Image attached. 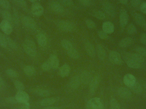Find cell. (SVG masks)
<instances>
[{
  "label": "cell",
  "mask_w": 146,
  "mask_h": 109,
  "mask_svg": "<svg viewBox=\"0 0 146 109\" xmlns=\"http://www.w3.org/2000/svg\"><path fill=\"white\" fill-rule=\"evenodd\" d=\"M103 8L105 12L110 16L115 17V9L113 5L109 1H105L103 3Z\"/></svg>",
  "instance_id": "10"
},
{
  "label": "cell",
  "mask_w": 146,
  "mask_h": 109,
  "mask_svg": "<svg viewBox=\"0 0 146 109\" xmlns=\"http://www.w3.org/2000/svg\"><path fill=\"white\" fill-rule=\"evenodd\" d=\"M14 85L15 88L18 90V91H24L25 90V86L24 84L19 80H15L14 81Z\"/></svg>",
  "instance_id": "41"
},
{
  "label": "cell",
  "mask_w": 146,
  "mask_h": 109,
  "mask_svg": "<svg viewBox=\"0 0 146 109\" xmlns=\"http://www.w3.org/2000/svg\"><path fill=\"white\" fill-rule=\"evenodd\" d=\"M21 22L25 27L29 30H34L36 28V23L33 18L29 16H25L22 17Z\"/></svg>",
  "instance_id": "5"
},
{
  "label": "cell",
  "mask_w": 146,
  "mask_h": 109,
  "mask_svg": "<svg viewBox=\"0 0 146 109\" xmlns=\"http://www.w3.org/2000/svg\"><path fill=\"white\" fill-rule=\"evenodd\" d=\"M15 97L18 103H21L28 102L30 100L29 95L24 91H18L15 95Z\"/></svg>",
  "instance_id": "12"
},
{
  "label": "cell",
  "mask_w": 146,
  "mask_h": 109,
  "mask_svg": "<svg viewBox=\"0 0 146 109\" xmlns=\"http://www.w3.org/2000/svg\"><path fill=\"white\" fill-rule=\"evenodd\" d=\"M57 28L65 32H72L76 30V26L72 21L68 20H60L56 23Z\"/></svg>",
  "instance_id": "3"
},
{
  "label": "cell",
  "mask_w": 146,
  "mask_h": 109,
  "mask_svg": "<svg viewBox=\"0 0 146 109\" xmlns=\"http://www.w3.org/2000/svg\"><path fill=\"white\" fill-rule=\"evenodd\" d=\"M0 29L4 34L8 36L10 35L13 31L11 23L5 20H3L0 23Z\"/></svg>",
  "instance_id": "7"
},
{
  "label": "cell",
  "mask_w": 146,
  "mask_h": 109,
  "mask_svg": "<svg viewBox=\"0 0 146 109\" xmlns=\"http://www.w3.org/2000/svg\"><path fill=\"white\" fill-rule=\"evenodd\" d=\"M127 32L129 35H134L137 32V29L134 25L131 24L127 27Z\"/></svg>",
  "instance_id": "39"
},
{
  "label": "cell",
  "mask_w": 146,
  "mask_h": 109,
  "mask_svg": "<svg viewBox=\"0 0 146 109\" xmlns=\"http://www.w3.org/2000/svg\"><path fill=\"white\" fill-rule=\"evenodd\" d=\"M81 82L85 85H88L90 84L92 81V74L88 71H84L81 74L80 76Z\"/></svg>",
  "instance_id": "16"
},
{
  "label": "cell",
  "mask_w": 146,
  "mask_h": 109,
  "mask_svg": "<svg viewBox=\"0 0 146 109\" xmlns=\"http://www.w3.org/2000/svg\"><path fill=\"white\" fill-rule=\"evenodd\" d=\"M130 88V90L134 93L136 94H141L143 91V88L141 83L136 82L135 84Z\"/></svg>",
  "instance_id": "29"
},
{
  "label": "cell",
  "mask_w": 146,
  "mask_h": 109,
  "mask_svg": "<svg viewBox=\"0 0 146 109\" xmlns=\"http://www.w3.org/2000/svg\"><path fill=\"white\" fill-rule=\"evenodd\" d=\"M60 3L66 7H71L73 5V2L72 0H59Z\"/></svg>",
  "instance_id": "43"
},
{
  "label": "cell",
  "mask_w": 146,
  "mask_h": 109,
  "mask_svg": "<svg viewBox=\"0 0 146 109\" xmlns=\"http://www.w3.org/2000/svg\"><path fill=\"white\" fill-rule=\"evenodd\" d=\"M81 2L86 6H88L89 4V0H80Z\"/></svg>",
  "instance_id": "52"
},
{
  "label": "cell",
  "mask_w": 146,
  "mask_h": 109,
  "mask_svg": "<svg viewBox=\"0 0 146 109\" xmlns=\"http://www.w3.org/2000/svg\"><path fill=\"white\" fill-rule=\"evenodd\" d=\"M92 15L95 18L99 20L104 19L106 17L105 14L104 12L100 10L94 11L92 13Z\"/></svg>",
  "instance_id": "34"
},
{
  "label": "cell",
  "mask_w": 146,
  "mask_h": 109,
  "mask_svg": "<svg viewBox=\"0 0 146 109\" xmlns=\"http://www.w3.org/2000/svg\"><path fill=\"white\" fill-rule=\"evenodd\" d=\"M140 41L142 44L146 45V33H141L140 36Z\"/></svg>",
  "instance_id": "47"
},
{
  "label": "cell",
  "mask_w": 146,
  "mask_h": 109,
  "mask_svg": "<svg viewBox=\"0 0 146 109\" xmlns=\"http://www.w3.org/2000/svg\"><path fill=\"white\" fill-rule=\"evenodd\" d=\"M71 72V67L68 64H65L60 67L59 70V74L62 78L68 76Z\"/></svg>",
  "instance_id": "23"
},
{
  "label": "cell",
  "mask_w": 146,
  "mask_h": 109,
  "mask_svg": "<svg viewBox=\"0 0 146 109\" xmlns=\"http://www.w3.org/2000/svg\"><path fill=\"white\" fill-rule=\"evenodd\" d=\"M61 44L62 48L66 50H69L73 48L72 43L70 41L66 39L62 40L61 42Z\"/></svg>",
  "instance_id": "33"
},
{
  "label": "cell",
  "mask_w": 146,
  "mask_h": 109,
  "mask_svg": "<svg viewBox=\"0 0 146 109\" xmlns=\"http://www.w3.org/2000/svg\"><path fill=\"white\" fill-rule=\"evenodd\" d=\"M142 85V87H143V90H145L146 91V83H141Z\"/></svg>",
  "instance_id": "56"
},
{
  "label": "cell",
  "mask_w": 146,
  "mask_h": 109,
  "mask_svg": "<svg viewBox=\"0 0 146 109\" xmlns=\"http://www.w3.org/2000/svg\"><path fill=\"white\" fill-rule=\"evenodd\" d=\"M87 104L89 105L92 109H102L104 108V105L100 98L95 97L90 99Z\"/></svg>",
  "instance_id": "9"
},
{
  "label": "cell",
  "mask_w": 146,
  "mask_h": 109,
  "mask_svg": "<svg viewBox=\"0 0 146 109\" xmlns=\"http://www.w3.org/2000/svg\"><path fill=\"white\" fill-rule=\"evenodd\" d=\"M32 14L36 17H40L44 13V9L42 5L38 2L33 3L31 8Z\"/></svg>",
  "instance_id": "6"
},
{
  "label": "cell",
  "mask_w": 146,
  "mask_h": 109,
  "mask_svg": "<svg viewBox=\"0 0 146 109\" xmlns=\"http://www.w3.org/2000/svg\"><path fill=\"white\" fill-rule=\"evenodd\" d=\"M0 46L2 47L3 48H6L8 47L7 44L1 39H0Z\"/></svg>",
  "instance_id": "51"
},
{
  "label": "cell",
  "mask_w": 146,
  "mask_h": 109,
  "mask_svg": "<svg viewBox=\"0 0 146 109\" xmlns=\"http://www.w3.org/2000/svg\"><path fill=\"white\" fill-rule=\"evenodd\" d=\"M0 39L7 44V47H9L12 49L14 50H17L18 49V46L17 44L9 37L8 35L0 32Z\"/></svg>",
  "instance_id": "4"
},
{
  "label": "cell",
  "mask_w": 146,
  "mask_h": 109,
  "mask_svg": "<svg viewBox=\"0 0 146 109\" xmlns=\"http://www.w3.org/2000/svg\"><path fill=\"white\" fill-rule=\"evenodd\" d=\"M85 48L87 54L90 57H95L96 55V51L94 47L91 43L89 42H86L85 44Z\"/></svg>",
  "instance_id": "20"
},
{
  "label": "cell",
  "mask_w": 146,
  "mask_h": 109,
  "mask_svg": "<svg viewBox=\"0 0 146 109\" xmlns=\"http://www.w3.org/2000/svg\"><path fill=\"white\" fill-rule=\"evenodd\" d=\"M80 79L79 76L77 75L74 76L70 80L69 83V87L71 90H76L79 88L80 85Z\"/></svg>",
  "instance_id": "19"
},
{
  "label": "cell",
  "mask_w": 146,
  "mask_h": 109,
  "mask_svg": "<svg viewBox=\"0 0 146 109\" xmlns=\"http://www.w3.org/2000/svg\"><path fill=\"white\" fill-rule=\"evenodd\" d=\"M57 101V99L56 98H48L42 100L40 102V104L42 106H50L55 103Z\"/></svg>",
  "instance_id": "28"
},
{
  "label": "cell",
  "mask_w": 146,
  "mask_h": 109,
  "mask_svg": "<svg viewBox=\"0 0 146 109\" xmlns=\"http://www.w3.org/2000/svg\"><path fill=\"white\" fill-rule=\"evenodd\" d=\"M119 21L121 28H124L127 24L129 21V15L125 9H122L119 15Z\"/></svg>",
  "instance_id": "11"
},
{
  "label": "cell",
  "mask_w": 146,
  "mask_h": 109,
  "mask_svg": "<svg viewBox=\"0 0 146 109\" xmlns=\"http://www.w3.org/2000/svg\"><path fill=\"white\" fill-rule=\"evenodd\" d=\"M103 30L107 34H111L115 30V26L113 23L110 21H106L102 25Z\"/></svg>",
  "instance_id": "22"
},
{
  "label": "cell",
  "mask_w": 146,
  "mask_h": 109,
  "mask_svg": "<svg viewBox=\"0 0 146 109\" xmlns=\"http://www.w3.org/2000/svg\"><path fill=\"white\" fill-rule=\"evenodd\" d=\"M3 88H4V87H3L0 84V91L2 90Z\"/></svg>",
  "instance_id": "59"
},
{
  "label": "cell",
  "mask_w": 146,
  "mask_h": 109,
  "mask_svg": "<svg viewBox=\"0 0 146 109\" xmlns=\"http://www.w3.org/2000/svg\"><path fill=\"white\" fill-rule=\"evenodd\" d=\"M86 109H92L90 107H89V105L88 104H86Z\"/></svg>",
  "instance_id": "58"
},
{
  "label": "cell",
  "mask_w": 146,
  "mask_h": 109,
  "mask_svg": "<svg viewBox=\"0 0 146 109\" xmlns=\"http://www.w3.org/2000/svg\"><path fill=\"white\" fill-rule=\"evenodd\" d=\"M37 41L39 46L44 47L47 45L48 40L44 34L42 33H38L36 36Z\"/></svg>",
  "instance_id": "24"
},
{
  "label": "cell",
  "mask_w": 146,
  "mask_h": 109,
  "mask_svg": "<svg viewBox=\"0 0 146 109\" xmlns=\"http://www.w3.org/2000/svg\"><path fill=\"white\" fill-rule=\"evenodd\" d=\"M24 72L27 76H33L36 73V70L33 66L28 65L24 67Z\"/></svg>",
  "instance_id": "30"
},
{
  "label": "cell",
  "mask_w": 146,
  "mask_h": 109,
  "mask_svg": "<svg viewBox=\"0 0 146 109\" xmlns=\"http://www.w3.org/2000/svg\"><path fill=\"white\" fill-rule=\"evenodd\" d=\"M1 15L3 18V20H7L11 23L13 21H14L13 17L11 14L9 12L8 10H2L1 12Z\"/></svg>",
  "instance_id": "31"
},
{
  "label": "cell",
  "mask_w": 146,
  "mask_h": 109,
  "mask_svg": "<svg viewBox=\"0 0 146 109\" xmlns=\"http://www.w3.org/2000/svg\"><path fill=\"white\" fill-rule=\"evenodd\" d=\"M135 53L143 57H146V48L143 47H138L135 49Z\"/></svg>",
  "instance_id": "37"
},
{
  "label": "cell",
  "mask_w": 146,
  "mask_h": 109,
  "mask_svg": "<svg viewBox=\"0 0 146 109\" xmlns=\"http://www.w3.org/2000/svg\"><path fill=\"white\" fill-rule=\"evenodd\" d=\"M6 74L8 76L12 78H18L19 76L18 72L12 69H9L6 71Z\"/></svg>",
  "instance_id": "35"
},
{
  "label": "cell",
  "mask_w": 146,
  "mask_h": 109,
  "mask_svg": "<svg viewBox=\"0 0 146 109\" xmlns=\"http://www.w3.org/2000/svg\"><path fill=\"white\" fill-rule=\"evenodd\" d=\"M23 49L26 54L32 57L37 55V48L36 44L31 39H27L23 44Z\"/></svg>",
  "instance_id": "2"
},
{
  "label": "cell",
  "mask_w": 146,
  "mask_h": 109,
  "mask_svg": "<svg viewBox=\"0 0 146 109\" xmlns=\"http://www.w3.org/2000/svg\"><path fill=\"white\" fill-rule=\"evenodd\" d=\"M6 101L9 103L15 104L18 103V101L16 100L15 97H9L6 99Z\"/></svg>",
  "instance_id": "48"
},
{
  "label": "cell",
  "mask_w": 146,
  "mask_h": 109,
  "mask_svg": "<svg viewBox=\"0 0 146 109\" xmlns=\"http://www.w3.org/2000/svg\"><path fill=\"white\" fill-rule=\"evenodd\" d=\"M42 69L44 71H49L51 69H52L49 61L48 59L42 63Z\"/></svg>",
  "instance_id": "42"
},
{
  "label": "cell",
  "mask_w": 146,
  "mask_h": 109,
  "mask_svg": "<svg viewBox=\"0 0 146 109\" xmlns=\"http://www.w3.org/2000/svg\"><path fill=\"white\" fill-rule=\"evenodd\" d=\"M104 109V108H103V109Z\"/></svg>",
  "instance_id": "60"
},
{
  "label": "cell",
  "mask_w": 146,
  "mask_h": 109,
  "mask_svg": "<svg viewBox=\"0 0 146 109\" xmlns=\"http://www.w3.org/2000/svg\"><path fill=\"white\" fill-rule=\"evenodd\" d=\"M17 6L20 7L23 9H26L27 4L25 0H12Z\"/></svg>",
  "instance_id": "38"
},
{
  "label": "cell",
  "mask_w": 146,
  "mask_h": 109,
  "mask_svg": "<svg viewBox=\"0 0 146 109\" xmlns=\"http://www.w3.org/2000/svg\"><path fill=\"white\" fill-rule=\"evenodd\" d=\"M133 18L137 24L142 28L146 29V19L142 15L139 13H135Z\"/></svg>",
  "instance_id": "15"
},
{
  "label": "cell",
  "mask_w": 146,
  "mask_h": 109,
  "mask_svg": "<svg viewBox=\"0 0 146 109\" xmlns=\"http://www.w3.org/2000/svg\"><path fill=\"white\" fill-rule=\"evenodd\" d=\"M89 1H90V0H89Z\"/></svg>",
  "instance_id": "61"
},
{
  "label": "cell",
  "mask_w": 146,
  "mask_h": 109,
  "mask_svg": "<svg viewBox=\"0 0 146 109\" xmlns=\"http://www.w3.org/2000/svg\"><path fill=\"white\" fill-rule=\"evenodd\" d=\"M123 81L125 85L130 87L136 82V78L131 74H127L123 77Z\"/></svg>",
  "instance_id": "17"
},
{
  "label": "cell",
  "mask_w": 146,
  "mask_h": 109,
  "mask_svg": "<svg viewBox=\"0 0 146 109\" xmlns=\"http://www.w3.org/2000/svg\"><path fill=\"white\" fill-rule=\"evenodd\" d=\"M109 59L111 62L115 65H120L122 63V59L119 53L115 51H111L109 54Z\"/></svg>",
  "instance_id": "8"
},
{
  "label": "cell",
  "mask_w": 146,
  "mask_h": 109,
  "mask_svg": "<svg viewBox=\"0 0 146 109\" xmlns=\"http://www.w3.org/2000/svg\"><path fill=\"white\" fill-rule=\"evenodd\" d=\"M119 2L121 3V4L123 5H126L127 4L128 0H119Z\"/></svg>",
  "instance_id": "54"
},
{
  "label": "cell",
  "mask_w": 146,
  "mask_h": 109,
  "mask_svg": "<svg viewBox=\"0 0 146 109\" xmlns=\"http://www.w3.org/2000/svg\"><path fill=\"white\" fill-rule=\"evenodd\" d=\"M42 109H59V108L56 107H48Z\"/></svg>",
  "instance_id": "55"
},
{
  "label": "cell",
  "mask_w": 146,
  "mask_h": 109,
  "mask_svg": "<svg viewBox=\"0 0 146 109\" xmlns=\"http://www.w3.org/2000/svg\"><path fill=\"white\" fill-rule=\"evenodd\" d=\"M0 84L3 87H5V82H4V81H3V79L2 76H1V75H0Z\"/></svg>",
  "instance_id": "53"
},
{
  "label": "cell",
  "mask_w": 146,
  "mask_h": 109,
  "mask_svg": "<svg viewBox=\"0 0 146 109\" xmlns=\"http://www.w3.org/2000/svg\"><path fill=\"white\" fill-rule=\"evenodd\" d=\"M100 83V78L98 75H95L89 84V91L93 94L97 91Z\"/></svg>",
  "instance_id": "13"
},
{
  "label": "cell",
  "mask_w": 146,
  "mask_h": 109,
  "mask_svg": "<svg viewBox=\"0 0 146 109\" xmlns=\"http://www.w3.org/2000/svg\"><path fill=\"white\" fill-rule=\"evenodd\" d=\"M117 93L120 97L124 99H129L132 96L131 91L124 87H121L118 89Z\"/></svg>",
  "instance_id": "18"
},
{
  "label": "cell",
  "mask_w": 146,
  "mask_h": 109,
  "mask_svg": "<svg viewBox=\"0 0 146 109\" xmlns=\"http://www.w3.org/2000/svg\"><path fill=\"white\" fill-rule=\"evenodd\" d=\"M141 11L143 13L146 14V2H144L141 3L140 7Z\"/></svg>",
  "instance_id": "49"
},
{
  "label": "cell",
  "mask_w": 146,
  "mask_h": 109,
  "mask_svg": "<svg viewBox=\"0 0 146 109\" xmlns=\"http://www.w3.org/2000/svg\"><path fill=\"white\" fill-rule=\"evenodd\" d=\"M0 6L5 10H9L11 7L10 3L7 0H0Z\"/></svg>",
  "instance_id": "40"
},
{
  "label": "cell",
  "mask_w": 146,
  "mask_h": 109,
  "mask_svg": "<svg viewBox=\"0 0 146 109\" xmlns=\"http://www.w3.org/2000/svg\"><path fill=\"white\" fill-rule=\"evenodd\" d=\"M86 24L87 27L89 29H94L96 27V24L92 20H86Z\"/></svg>",
  "instance_id": "44"
},
{
  "label": "cell",
  "mask_w": 146,
  "mask_h": 109,
  "mask_svg": "<svg viewBox=\"0 0 146 109\" xmlns=\"http://www.w3.org/2000/svg\"><path fill=\"white\" fill-rule=\"evenodd\" d=\"M31 92L33 94L41 97H48L50 95L49 91L42 88H34L31 90Z\"/></svg>",
  "instance_id": "21"
},
{
  "label": "cell",
  "mask_w": 146,
  "mask_h": 109,
  "mask_svg": "<svg viewBox=\"0 0 146 109\" xmlns=\"http://www.w3.org/2000/svg\"><path fill=\"white\" fill-rule=\"evenodd\" d=\"M142 0H131V4L133 7H140Z\"/></svg>",
  "instance_id": "46"
},
{
  "label": "cell",
  "mask_w": 146,
  "mask_h": 109,
  "mask_svg": "<svg viewBox=\"0 0 146 109\" xmlns=\"http://www.w3.org/2000/svg\"><path fill=\"white\" fill-rule=\"evenodd\" d=\"M123 57L127 65L131 68H140L145 63V57L136 53H125Z\"/></svg>",
  "instance_id": "1"
},
{
  "label": "cell",
  "mask_w": 146,
  "mask_h": 109,
  "mask_svg": "<svg viewBox=\"0 0 146 109\" xmlns=\"http://www.w3.org/2000/svg\"><path fill=\"white\" fill-rule=\"evenodd\" d=\"M133 43V39L130 37L123 38L119 43V46L121 48H126L131 46Z\"/></svg>",
  "instance_id": "27"
},
{
  "label": "cell",
  "mask_w": 146,
  "mask_h": 109,
  "mask_svg": "<svg viewBox=\"0 0 146 109\" xmlns=\"http://www.w3.org/2000/svg\"><path fill=\"white\" fill-rule=\"evenodd\" d=\"M111 109H120V104L118 101L115 98H111L110 101Z\"/></svg>",
  "instance_id": "36"
},
{
  "label": "cell",
  "mask_w": 146,
  "mask_h": 109,
  "mask_svg": "<svg viewBox=\"0 0 146 109\" xmlns=\"http://www.w3.org/2000/svg\"><path fill=\"white\" fill-rule=\"evenodd\" d=\"M23 105L21 108V109H30V104L29 103L27 102L23 104Z\"/></svg>",
  "instance_id": "50"
},
{
  "label": "cell",
  "mask_w": 146,
  "mask_h": 109,
  "mask_svg": "<svg viewBox=\"0 0 146 109\" xmlns=\"http://www.w3.org/2000/svg\"><path fill=\"white\" fill-rule=\"evenodd\" d=\"M96 50L99 59L101 61L104 60L106 56V52L104 47L101 44H98L97 46Z\"/></svg>",
  "instance_id": "26"
},
{
  "label": "cell",
  "mask_w": 146,
  "mask_h": 109,
  "mask_svg": "<svg viewBox=\"0 0 146 109\" xmlns=\"http://www.w3.org/2000/svg\"><path fill=\"white\" fill-rule=\"evenodd\" d=\"M51 65V68L53 69L58 68L60 65V61L57 57L54 55H52L48 59Z\"/></svg>",
  "instance_id": "25"
},
{
  "label": "cell",
  "mask_w": 146,
  "mask_h": 109,
  "mask_svg": "<svg viewBox=\"0 0 146 109\" xmlns=\"http://www.w3.org/2000/svg\"><path fill=\"white\" fill-rule=\"evenodd\" d=\"M67 53L68 55L72 59L76 60V59H78L80 57L79 53H78L77 50L75 49L74 48L67 50Z\"/></svg>",
  "instance_id": "32"
},
{
  "label": "cell",
  "mask_w": 146,
  "mask_h": 109,
  "mask_svg": "<svg viewBox=\"0 0 146 109\" xmlns=\"http://www.w3.org/2000/svg\"><path fill=\"white\" fill-rule=\"evenodd\" d=\"M50 7L51 10L55 13L60 14L64 13V8L63 6L58 2L56 1L51 2L50 4Z\"/></svg>",
  "instance_id": "14"
},
{
  "label": "cell",
  "mask_w": 146,
  "mask_h": 109,
  "mask_svg": "<svg viewBox=\"0 0 146 109\" xmlns=\"http://www.w3.org/2000/svg\"><path fill=\"white\" fill-rule=\"evenodd\" d=\"M28 1L31 2L33 3H34L37 2V1L38 0H28Z\"/></svg>",
  "instance_id": "57"
},
{
  "label": "cell",
  "mask_w": 146,
  "mask_h": 109,
  "mask_svg": "<svg viewBox=\"0 0 146 109\" xmlns=\"http://www.w3.org/2000/svg\"><path fill=\"white\" fill-rule=\"evenodd\" d=\"M98 36L100 38L103 40H105L108 38V35L103 30H100L98 32Z\"/></svg>",
  "instance_id": "45"
}]
</instances>
